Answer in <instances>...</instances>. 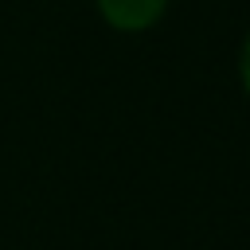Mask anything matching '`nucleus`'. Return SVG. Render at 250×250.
Here are the masks:
<instances>
[{
	"label": "nucleus",
	"instance_id": "nucleus-1",
	"mask_svg": "<svg viewBox=\"0 0 250 250\" xmlns=\"http://www.w3.org/2000/svg\"><path fill=\"white\" fill-rule=\"evenodd\" d=\"M168 0H98V12L117 31H145L164 16Z\"/></svg>",
	"mask_w": 250,
	"mask_h": 250
},
{
	"label": "nucleus",
	"instance_id": "nucleus-2",
	"mask_svg": "<svg viewBox=\"0 0 250 250\" xmlns=\"http://www.w3.org/2000/svg\"><path fill=\"white\" fill-rule=\"evenodd\" d=\"M238 74H242V86H246V94H250V35H246V43H242V59H238Z\"/></svg>",
	"mask_w": 250,
	"mask_h": 250
}]
</instances>
